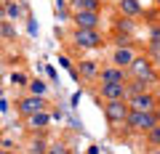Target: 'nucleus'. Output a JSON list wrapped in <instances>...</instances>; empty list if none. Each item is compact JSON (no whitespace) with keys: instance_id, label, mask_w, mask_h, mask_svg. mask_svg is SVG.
I'll list each match as a JSON object with an SVG mask.
<instances>
[{"instance_id":"nucleus-27","label":"nucleus","mask_w":160,"mask_h":154,"mask_svg":"<svg viewBox=\"0 0 160 154\" xmlns=\"http://www.w3.org/2000/svg\"><path fill=\"white\" fill-rule=\"evenodd\" d=\"M155 96H158V104H160V91H158V93H155Z\"/></svg>"},{"instance_id":"nucleus-19","label":"nucleus","mask_w":160,"mask_h":154,"mask_svg":"<svg viewBox=\"0 0 160 154\" xmlns=\"http://www.w3.org/2000/svg\"><path fill=\"white\" fill-rule=\"evenodd\" d=\"M144 136H147V141L152 143V146H158V149H160V122H158V125L152 128V130H147Z\"/></svg>"},{"instance_id":"nucleus-23","label":"nucleus","mask_w":160,"mask_h":154,"mask_svg":"<svg viewBox=\"0 0 160 154\" xmlns=\"http://www.w3.org/2000/svg\"><path fill=\"white\" fill-rule=\"evenodd\" d=\"M115 45L118 48H131V35H115Z\"/></svg>"},{"instance_id":"nucleus-4","label":"nucleus","mask_w":160,"mask_h":154,"mask_svg":"<svg viewBox=\"0 0 160 154\" xmlns=\"http://www.w3.org/2000/svg\"><path fill=\"white\" fill-rule=\"evenodd\" d=\"M128 112H131V106H128L126 98H120V101H107V104H104V117H107V122H112V125L126 122Z\"/></svg>"},{"instance_id":"nucleus-12","label":"nucleus","mask_w":160,"mask_h":154,"mask_svg":"<svg viewBox=\"0 0 160 154\" xmlns=\"http://www.w3.org/2000/svg\"><path fill=\"white\" fill-rule=\"evenodd\" d=\"M120 11H123V16H139L142 6H139V0H120Z\"/></svg>"},{"instance_id":"nucleus-8","label":"nucleus","mask_w":160,"mask_h":154,"mask_svg":"<svg viewBox=\"0 0 160 154\" xmlns=\"http://www.w3.org/2000/svg\"><path fill=\"white\" fill-rule=\"evenodd\" d=\"M75 27L78 29H99V11H75Z\"/></svg>"},{"instance_id":"nucleus-25","label":"nucleus","mask_w":160,"mask_h":154,"mask_svg":"<svg viewBox=\"0 0 160 154\" xmlns=\"http://www.w3.org/2000/svg\"><path fill=\"white\" fill-rule=\"evenodd\" d=\"M149 43H160V24H152V29H149Z\"/></svg>"},{"instance_id":"nucleus-7","label":"nucleus","mask_w":160,"mask_h":154,"mask_svg":"<svg viewBox=\"0 0 160 154\" xmlns=\"http://www.w3.org/2000/svg\"><path fill=\"white\" fill-rule=\"evenodd\" d=\"M99 93H102L104 101H120V98H128V93H126V82H102Z\"/></svg>"},{"instance_id":"nucleus-31","label":"nucleus","mask_w":160,"mask_h":154,"mask_svg":"<svg viewBox=\"0 0 160 154\" xmlns=\"http://www.w3.org/2000/svg\"><path fill=\"white\" fill-rule=\"evenodd\" d=\"M158 6H160V0H158Z\"/></svg>"},{"instance_id":"nucleus-21","label":"nucleus","mask_w":160,"mask_h":154,"mask_svg":"<svg viewBox=\"0 0 160 154\" xmlns=\"http://www.w3.org/2000/svg\"><path fill=\"white\" fill-rule=\"evenodd\" d=\"M147 53H149V58H152V64H160V43H149Z\"/></svg>"},{"instance_id":"nucleus-13","label":"nucleus","mask_w":160,"mask_h":154,"mask_svg":"<svg viewBox=\"0 0 160 154\" xmlns=\"http://www.w3.org/2000/svg\"><path fill=\"white\" fill-rule=\"evenodd\" d=\"M144 91H149V85L144 80H136V77H131V80L126 82V93L128 96H136V93H144Z\"/></svg>"},{"instance_id":"nucleus-14","label":"nucleus","mask_w":160,"mask_h":154,"mask_svg":"<svg viewBox=\"0 0 160 154\" xmlns=\"http://www.w3.org/2000/svg\"><path fill=\"white\" fill-rule=\"evenodd\" d=\"M27 122H29V128H46L48 122H51V114L43 109V112H38V114H32V117H27Z\"/></svg>"},{"instance_id":"nucleus-22","label":"nucleus","mask_w":160,"mask_h":154,"mask_svg":"<svg viewBox=\"0 0 160 154\" xmlns=\"http://www.w3.org/2000/svg\"><path fill=\"white\" fill-rule=\"evenodd\" d=\"M11 82L22 88V85H29V77H27L24 72H13V74H11Z\"/></svg>"},{"instance_id":"nucleus-6","label":"nucleus","mask_w":160,"mask_h":154,"mask_svg":"<svg viewBox=\"0 0 160 154\" xmlns=\"http://www.w3.org/2000/svg\"><path fill=\"white\" fill-rule=\"evenodd\" d=\"M126 101H128V106L136 109V112H155V106H158V96L149 93V91L136 93V96H128Z\"/></svg>"},{"instance_id":"nucleus-1","label":"nucleus","mask_w":160,"mask_h":154,"mask_svg":"<svg viewBox=\"0 0 160 154\" xmlns=\"http://www.w3.org/2000/svg\"><path fill=\"white\" fill-rule=\"evenodd\" d=\"M126 72L131 74V77H136V80H144L147 85H152V82L160 80V72L155 69V64H152V58H149V56H136L131 64H128Z\"/></svg>"},{"instance_id":"nucleus-17","label":"nucleus","mask_w":160,"mask_h":154,"mask_svg":"<svg viewBox=\"0 0 160 154\" xmlns=\"http://www.w3.org/2000/svg\"><path fill=\"white\" fill-rule=\"evenodd\" d=\"M46 152H48L46 138H32V143H29V154H46Z\"/></svg>"},{"instance_id":"nucleus-9","label":"nucleus","mask_w":160,"mask_h":154,"mask_svg":"<svg viewBox=\"0 0 160 154\" xmlns=\"http://www.w3.org/2000/svg\"><path fill=\"white\" fill-rule=\"evenodd\" d=\"M99 80L102 82H128V72L123 67H104L102 72H99Z\"/></svg>"},{"instance_id":"nucleus-30","label":"nucleus","mask_w":160,"mask_h":154,"mask_svg":"<svg viewBox=\"0 0 160 154\" xmlns=\"http://www.w3.org/2000/svg\"><path fill=\"white\" fill-rule=\"evenodd\" d=\"M152 154H160V152H152Z\"/></svg>"},{"instance_id":"nucleus-5","label":"nucleus","mask_w":160,"mask_h":154,"mask_svg":"<svg viewBox=\"0 0 160 154\" xmlns=\"http://www.w3.org/2000/svg\"><path fill=\"white\" fill-rule=\"evenodd\" d=\"M48 104H46V98L43 96H35V93H29V96H24L22 101H19V114L22 117H32V114H38V112H43Z\"/></svg>"},{"instance_id":"nucleus-20","label":"nucleus","mask_w":160,"mask_h":154,"mask_svg":"<svg viewBox=\"0 0 160 154\" xmlns=\"http://www.w3.org/2000/svg\"><path fill=\"white\" fill-rule=\"evenodd\" d=\"M29 93H35V96H43V93H46V82L43 80H29Z\"/></svg>"},{"instance_id":"nucleus-15","label":"nucleus","mask_w":160,"mask_h":154,"mask_svg":"<svg viewBox=\"0 0 160 154\" xmlns=\"http://www.w3.org/2000/svg\"><path fill=\"white\" fill-rule=\"evenodd\" d=\"M75 11H99L102 8V0H72Z\"/></svg>"},{"instance_id":"nucleus-28","label":"nucleus","mask_w":160,"mask_h":154,"mask_svg":"<svg viewBox=\"0 0 160 154\" xmlns=\"http://www.w3.org/2000/svg\"><path fill=\"white\" fill-rule=\"evenodd\" d=\"M0 154H8V152H6V149H0Z\"/></svg>"},{"instance_id":"nucleus-10","label":"nucleus","mask_w":160,"mask_h":154,"mask_svg":"<svg viewBox=\"0 0 160 154\" xmlns=\"http://www.w3.org/2000/svg\"><path fill=\"white\" fill-rule=\"evenodd\" d=\"M136 58V53H133V48H118V51L112 53V64L115 67H123V69H128V64Z\"/></svg>"},{"instance_id":"nucleus-29","label":"nucleus","mask_w":160,"mask_h":154,"mask_svg":"<svg viewBox=\"0 0 160 154\" xmlns=\"http://www.w3.org/2000/svg\"><path fill=\"white\" fill-rule=\"evenodd\" d=\"M0 149H3V138H0Z\"/></svg>"},{"instance_id":"nucleus-26","label":"nucleus","mask_w":160,"mask_h":154,"mask_svg":"<svg viewBox=\"0 0 160 154\" xmlns=\"http://www.w3.org/2000/svg\"><path fill=\"white\" fill-rule=\"evenodd\" d=\"M0 19H6V3H0Z\"/></svg>"},{"instance_id":"nucleus-24","label":"nucleus","mask_w":160,"mask_h":154,"mask_svg":"<svg viewBox=\"0 0 160 154\" xmlns=\"http://www.w3.org/2000/svg\"><path fill=\"white\" fill-rule=\"evenodd\" d=\"M46 154H69V149L64 146V143H53V146H48Z\"/></svg>"},{"instance_id":"nucleus-3","label":"nucleus","mask_w":160,"mask_h":154,"mask_svg":"<svg viewBox=\"0 0 160 154\" xmlns=\"http://www.w3.org/2000/svg\"><path fill=\"white\" fill-rule=\"evenodd\" d=\"M72 43L78 48H99V45H104V37L99 35V29H78L75 27Z\"/></svg>"},{"instance_id":"nucleus-11","label":"nucleus","mask_w":160,"mask_h":154,"mask_svg":"<svg viewBox=\"0 0 160 154\" xmlns=\"http://www.w3.org/2000/svg\"><path fill=\"white\" fill-rule=\"evenodd\" d=\"M131 32H133L131 16H118L115 19V35H131Z\"/></svg>"},{"instance_id":"nucleus-18","label":"nucleus","mask_w":160,"mask_h":154,"mask_svg":"<svg viewBox=\"0 0 160 154\" xmlns=\"http://www.w3.org/2000/svg\"><path fill=\"white\" fill-rule=\"evenodd\" d=\"M22 13H24V8L19 6V3H6V16H11V19H22Z\"/></svg>"},{"instance_id":"nucleus-2","label":"nucleus","mask_w":160,"mask_h":154,"mask_svg":"<svg viewBox=\"0 0 160 154\" xmlns=\"http://www.w3.org/2000/svg\"><path fill=\"white\" fill-rule=\"evenodd\" d=\"M123 125L133 133H147L158 125V117H155V112H136V109H131Z\"/></svg>"},{"instance_id":"nucleus-16","label":"nucleus","mask_w":160,"mask_h":154,"mask_svg":"<svg viewBox=\"0 0 160 154\" xmlns=\"http://www.w3.org/2000/svg\"><path fill=\"white\" fill-rule=\"evenodd\" d=\"M80 74H83V77H96V74H99V67H96V61H91V58L80 61Z\"/></svg>"}]
</instances>
